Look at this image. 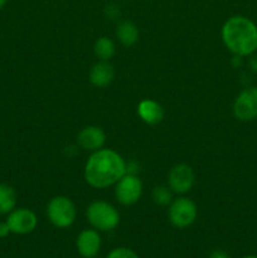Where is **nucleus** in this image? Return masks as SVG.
I'll list each match as a JSON object with an SVG mask.
<instances>
[{"label":"nucleus","instance_id":"21","mask_svg":"<svg viewBox=\"0 0 257 258\" xmlns=\"http://www.w3.org/2000/svg\"><path fill=\"white\" fill-rule=\"evenodd\" d=\"M209 258H231V257H229L224 251H219V249H217V251L212 252Z\"/></svg>","mask_w":257,"mask_h":258},{"label":"nucleus","instance_id":"3","mask_svg":"<svg viewBox=\"0 0 257 258\" xmlns=\"http://www.w3.org/2000/svg\"><path fill=\"white\" fill-rule=\"evenodd\" d=\"M86 218L98 232H111L120 223L117 209L105 201L92 202L86 211Z\"/></svg>","mask_w":257,"mask_h":258},{"label":"nucleus","instance_id":"20","mask_svg":"<svg viewBox=\"0 0 257 258\" xmlns=\"http://www.w3.org/2000/svg\"><path fill=\"white\" fill-rule=\"evenodd\" d=\"M249 68L254 75H257V52L249 55Z\"/></svg>","mask_w":257,"mask_h":258},{"label":"nucleus","instance_id":"10","mask_svg":"<svg viewBox=\"0 0 257 258\" xmlns=\"http://www.w3.org/2000/svg\"><path fill=\"white\" fill-rule=\"evenodd\" d=\"M102 246L100 232L95 228L85 229L78 234L76 239V247L81 257L95 258Z\"/></svg>","mask_w":257,"mask_h":258},{"label":"nucleus","instance_id":"13","mask_svg":"<svg viewBox=\"0 0 257 258\" xmlns=\"http://www.w3.org/2000/svg\"><path fill=\"white\" fill-rule=\"evenodd\" d=\"M138 115L148 125H158L164 118V108L156 101L146 98L138 105Z\"/></svg>","mask_w":257,"mask_h":258},{"label":"nucleus","instance_id":"17","mask_svg":"<svg viewBox=\"0 0 257 258\" xmlns=\"http://www.w3.org/2000/svg\"><path fill=\"white\" fill-rule=\"evenodd\" d=\"M153 201L158 206H169L173 202V191L169 186H155L153 190Z\"/></svg>","mask_w":257,"mask_h":258},{"label":"nucleus","instance_id":"22","mask_svg":"<svg viewBox=\"0 0 257 258\" xmlns=\"http://www.w3.org/2000/svg\"><path fill=\"white\" fill-rule=\"evenodd\" d=\"M7 2H8V0H0V9H3V8L5 7Z\"/></svg>","mask_w":257,"mask_h":258},{"label":"nucleus","instance_id":"12","mask_svg":"<svg viewBox=\"0 0 257 258\" xmlns=\"http://www.w3.org/2000/svg\"><path fill=\"white\" fill-rule=\"evenodd\" d=\"M90 82L95 87L103 88L107 87L115 78V70L113 66L108 60H98L96 64L92 66L90 71Z\"/></svg>","mask_w":257,"mask_h":258},{"label":"nucleus","instance_id":"2","mask_svg":"<svg viewBox=\"0 0 257 258\" xmlns=\"http://www.w3.org/2000/svg\"><path fill=\"white\" fill-rule=\"evenodd\" d=\"M222 40L237 57H249L257 52V24L244 15H233L224 22Z\"/></svg>","mask_w":257,"mask_h":258},{"label":"nucleus","instance_id":"23","mask_svg":"<svg viewBox=\"0 0 257 258\" xmlns=\"http://www.w3.org/2000/svg\"><path fill=\"white\" fill-rule=\"evenodd\" d=\"M242 258H257V256H254V254H247V256H244Z\"/></svg>","mask_w":257,"mask_h":258},{"label":"nucleus","instance_id":"11","mask_svg":"<svg viewBox=\"0 0 257 258\" xmlns=\"http://www.w3.org/2000/svg\"><path fill=\"white\" fill-rule=\"evenodd\" d=\"M77 141L83 150L93 153L103 148L106 143V134L98 126H86L78 134Z\"/></svg>","mask_w":257,"mask_h":258},{"label":"nucleus","instance_id":"19","mask_svg":"<svg viewBox=\"0 0 257 258\" xmlns=\"http://www.w3.org/2000/svg\"><path fill=\"white\" fill-rule=\"evenodd\" d=\"M10 233H12V232H10V228L9 226H8L7 222H0V238H5V237L9 236Z\"/></svg>","mask_w":257,"mask_h":258},{"label":"nucleus","instance_id":"4","mask_svg":"<svg viewBox=\"0 0 257 258\" xmlns=\"http://www.w3.org/2000/svg\"><path fill=\"white\" fill-rule=\"evenodd\" d=\"M47 217L53 226L65 229L75 223L77 209L68 197L58 196L50 199L48 203Z\"/></svg>","mask_w":257,"mask_h":258},{"label":"nucleus","instance_id":"9","mask_svg":"<svg viewBox=\"0 0 257 258\" xmlns=\"http://www.w3.org/2000/svg\"><path fill=\"white\" fill-rule=\"evenodd\" d=\"M196 175L193 169L186 164H178L169 171L168 184L173 193L185 194L193 188Z\"/></svg>","mask_w":257,"mask_h":258},{"label":"nucleus","instance_id":"18","mask_svg":"<svg viewBox=\"0 0 257 258\" xmlns=\"http://www.w3.org/2000/svg\"><path fill=\"white\" fill-rule=\"evenodd\" d=\"M106 258H140L139 254L133 249L127 248V247H117L113 248L112 251L108 252Z\"/></svg>","mask_w":257,"mask_h":258},{"label":"nucleus","instance_id":"6","mask_svg":"<svg viewBox=\"0 0 257 258\" xmlns=\"http://www.w3.org/2000/svg\"><path fill=\"white\" fill-rule=\"evenodd\" d=\"M143 196V181L134 174H125L115 184V197L122 206H134Z\"/></svg>","mask_w":257,"mask_h":258},{"label":"nucleus","instance_id":"14","mask_svg":"<svg viewBox=\"0 0 257 258\" xmlns=\"http://www.w3.org/2000/svg\"><path fill=\"white\" fill-rule=\"evenodd\" d=\"M116 37L125 47H133L139 40V29L135 23L123 20L116 28Z\"/></svg>","mask_w":257,"mask_h":258},{"label":"nucleus","instance_id":"1","mask_svg":"<svg viewBox=\"0 0 257 258\" xmlns=\"http://www.w3.org/2000/svg\"><path fill=\"white\" fill-rule=\"evenodd\" d=\"M126 174L122 156L111 149L93 151L85 165V180L92 188L103 189L115 185Z\"/></svg>","mask_w":257,"mask_h":258},{"label":"nucleus","instance_id":"7","mask_svg":"<svg viewBox=\"0 0 257 258\" xmlns=\"http://www.w3.org/2000/svg\"><path fill=\"white\" fill-rule=\"evenodd\" d=\"M234 117L242 122L257 118V87H247L239 92L233 102Z\"/></svg>","mask_w":257,"mask_h":258},{"label":"nucleus","instance_id":"5","mask_svg":"<svg viewBox=\"0 0 257 258\" xmlns=\"http://www.w3.org/2000/svg\"><path fill=\"white\" fill-rule=\"evenodd\" d=\"M197 216L198 209L196 203L186 197H179L169 204V221L175 228H188L196 222Z\"/></svg>","mask_w":257,"mask_h":258},{"label":"nucleus","instance_id":"15","mask_svg":"<svg viewBox=\"0 0 257 258\" xmlns=\"http://www.w3.org/2000/svg\"><path fill=\"white\" fill-rule=\"evenodd\" d=\"M17 207V193L12 185L0 183V214H9Z\"/></svg>","mask_w":257,"mask_h":258},{"label":"nucleus","instance_id":"16","mask_svg":"<svg viewBox=\"0 0 257 258\" xmlns=\"http://www.w3.org/2000/svg\"><path fill=\"white\" fill-rule=\"evenodd\" d=\"M93 52L100 60H110L116 52L115 43L107 37L98 38L93 45Z\"/></svg>","mask_w":257,"mask_h":258},{"label":"nucleus","instance_id":"24","mask_svg":"<svg viewBox=\"0 0 257 258\" xmlns=\"http://www.w3.org/2000/svg\"><path fill=\"white\" fill-rule=\"evenodd\" d=\"M125 2H130V0H125Z\"/></svg>","mask_w":257,"mask_h":258},{"label":"nucleus","instance_id":"8","mask_svg":"<svg viewBox=\"0 0 257 258\" xmlns=\"http://www.w3.org/2000/svg\"><path fill=\"white\" fill-rule=\"evenodd\" d=\"M9 226L10 232L19 236L29 234L37 228L38 218L33 211L28 208H15L8 214L5 221Z\"/></svg>","mask_w":257,"mask_h":258}]
</instances>
